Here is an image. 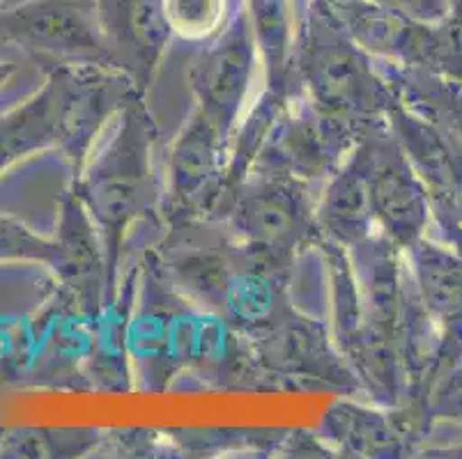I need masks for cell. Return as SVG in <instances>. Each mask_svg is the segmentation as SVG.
Returning a JSON list of instances; mask_svg holds the SVG:
<instances>
[{"label": "cell", "mask_w": 462, "mask_h": 459, "mask_svg": "<svg viewBox=\"0 0 462 459\" xmlns=\"http://www.w3.org/2000/svg\"><path fill=\"white\" fill-rule=\"evenodd\" d=\"M3 23L12 35L51 49H90L97 44L86 0H37L10 12Z\"/></svg>", "instance_id": "obj_1"}, {"label": "cell", "mask_w": 462, "mask_h": 459, "mask_svg": "<svg viewBox=\"0 0 462 459\" xmlns=\"http://www.w3.org/2000/svg\"><path fill=\"white\" fill-rule=\"evenodd\" d=\"M251 62L249 37L245 25L235 28L226 44L217 50L209 60L208 69V95L212 106L218 111L235 106L242 96L246 83V69Z\"/></svg>", "instance_id": "obj_2"}, {"label": "cell", "mask_w": 462, "mask_h": 459, "mask_svg": "<svg viewBox=\"0 0 462 459\" xmlns=\"http://www.w3.org/2000/svg\"><path fill=\"white\" fill-rule=\"evenodd\" d=\"M423 288L435 310L442 315L462 313V264L451 255L430 251L423 255Z\"/></svg>", "instance_id": "obj_3"}, {"label": "cell", "mask_w": 462, "mask_h": 459, "mask_svg": "<svg viewBox=\"0 0 462 459\" xmlns=\"http://www.w3.org/2000/svg\"><path fill=\"white\" fill-rule=\"evenodd\" d=\"M380 209L401 233H417L421 225V200L402 172L389 170L375 188Z\"/></svg>", "instance_id": "obj_4"}, {"label": "cell", "mask_w": 462, "mask_h": 459, "mask_svg": "<svg viewBox=\"0 0 462 459\" xmlns=\"http://www.w3.org/2000/svg\"><path fill=\"white\" fill-rule=\"evenodd\" d=\"M171 31L182 37H208L221 28L228 0H163Z\"/></svg>", "instance_id": "obj_5"}, {"label": "cell", "mask_w": 462, "mask_h": 459, "mask_svg": "<svg viewBox=\"0 0 462 459\" xmlns=\"http://www.w3.org/2000/svg\"><path fill=\"white\" fill-rule=\"evenodd\" d=\"M249 223L260 237H279L292 225V205L283 196L258 197L249 207Z\"/></svg>", "instance_id": "obj_6"}, {"label": "cell", "mask_w": 462, "mask_h": 459, "mask_svg": "<svg viewBox=\"0 0 462 459\" xmlns=\"http://www.w3.org/2000/svg\"><path fill=\"white\" fill-rule=\"evenodd\" d=\"M212 161V145L205 133L184 138L182 147L178 150V175L187 179H199L208 172Z\"/></svg>", "instance_id": "obj_7"}]
</instances>
